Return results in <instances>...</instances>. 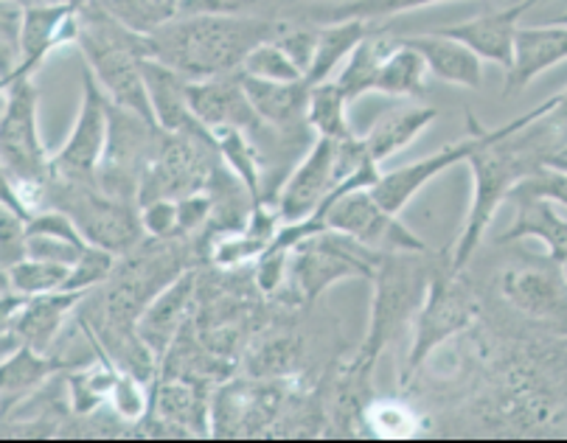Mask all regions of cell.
<instances>
[{"label":"cell","instance_id":"obj_41","mask_svg":"<svg viewBox=\"0 0 567 443\" xmlns=\"http://www.w3.org/2000/svg\"><path fill=\"white\" fill-rule=\"evenodd\" d=\"M118 267V256L104 247L87 245L85 253L79 256V261L73 264L71 278H68L65 289H76V292H93V289L104 287L113 276V270Z\"/></svg>","mask_w":567,"mask_h":443},{"label":"cell","instance_id":"obj_49","mask_svg":"<svg viewBox=\"0 0 567 443\" xmlns=\"http://www.w3.org/2000/svg\"><path fill=\"white\" fill-rule=\"evenodd\" d=\"M548 166H556V168H561V172H567V141H565V146L556 152V155L548 157Z\"/></svg>","mask_w":567,"mask_h":443},{"label":"cell","instance_id":"obj_26","mask_svg":"<svg viewBox=\"0 0 567 443\" xmlns=\"http://www.w3.org/2000/svg\"><path fill=\"white\" fill-rule=\"evenodd\" d=\"M408 45L419 51L427 62L430 76L441 79L447 84H458V87H470L477 91L483 82V65L481 56L472 49H466L464 42L453 40V37L441 34V31H427V34L404 37Z\"/></svg>","mask_w":567,"mask_h":443},{"label":"cell","instance_id":"obj_7","mask_svg":"<svg viewBox=\"0 0 567 443\" xmlns=\"http://www.w3.org/2000/svg\"><path fill=\"white\" fill-rule=\"evenodd\" d=\"M380 261V250H371L338 230H320L292 247L287 287H292V292L301 300L312 303L332 284L346 281V278H369L371 281Z\"/></svg>","mask_w":567,"mask_h":443},{"label":"cell","instance_id":"obj_23","mask_svg":"<svg viewBox=\"0 0 567 443\" xmlns=\"http://www.w3.org/2000/svg\"><path fill=\"white\" fill-rule=\"evenodd\" d=\"M144 79L146 91H150L152 110H155V121L161 124V130L177 132V135H206L208 130L199 124L192 104H188L186 76H181L175 68L146 56Z\"/></svg>","mask_w":567,"mask_h":443},{"label":"cell","instance_id":"obj_45","mask_svg":"<svg viewBox=\"0 0 567 443\" xmlns=\"http://www.w3.org/2000/svg\"><path fill=\"white\" fill-rule=\"evenodd\" d=\"M110 408H113L124 421L144 419L146 410L152 408V395H146L141 377H135V373L130 371H118L113 393H110Z\"/></svg>","mask_w":567,"mask_h":443},{"label":"cell","instance_id":"obj_44","mask_svg":"<svg viewBox=\"0 0 567 443\" xmlns=\"http://www.w3.org/2000/svg\"><path fill=\"white\" fill-rule=\"evenodd\" d=\"M29 256V228L25 219L9 205L0 208V270H9Z\"/></svg>","mask_w":567,"mask_h":443},{"label":"cell","instance_id":"obj_19","mask_svg":"<svg viewBox=\"0 0 567 443\" xmlns=\"http://www.w3.org/2000/svg\"><path fill=\"white\" fill-rule=\"evenodd\" d=\"M82 3H62V7H34L25 9L23 23V60H20L14 79L34 76V71L65 45H79L82 37V18H79ZM9 84V82H7Z\"/></svg>","mask_w":567,"mask_h":443},{"label":"cell","instance_id":"obj_1","mask_svg":"<svg viewBox=\"0 0 567 443\" xmlns=\"http://www.w3.org/2000/svg\"><path fill=\"white\" fill-rule=\"evenodd\" d=\"M556 96L548 102L537 104L528 113L517 115L508 124L486 130L477 124L481 144L470 155L472 177H475V192H472V208L466 214L464 230L453 247V267L464 270L475 250L481 247L483 236L492 228L497 208L508 203V194L514 192L523 177L537 172L543 163H548L550 155L565 146L567 132L550 119Z\"/></svg>","mask_w":567,"mask_h":443},{"label":"cell","instance_id":"obj_3","mask_svg":"<svg viewBox=\"0 0 567 443\" xmlns=\"http://www.w3.org/2000/svg\"><path fill=\"white\" fill-rule=\"evenodd\" d=\"M79 18H82V37L76 49L82 51L85 68L102 84L110 102L155 121L144 79V60L152 56L150 34H138L118 23L102 3H82Z\"/></svg>","mask_w":567,"mask_h":443},{"label":"cell","instance_id":"obj_21","mask_svg":"<svg viewBox=\"0 0 567 443\" xmlns=\"http://www.w3.org/2000/svg\"><path fill=\"white\" fill-rule=\"evenodd\" d=\"M194 298H197V272L186 270L157 295L141 315L138 337L155 353L157 362L164 360L169 348L177 342V334H181L183 323L192 312Z\"/></svg>","mask_w":567,"mask_h":443},{"label":"cell","instance_id":"obj_52","mask_svg":"<svg viewBox=\"0 0 567 443\" xmlns=\"http://www.w3.org/2000/svg\"><path fill=\"white\" fill-rule=\"evenodd\" d=\"M554 23H559V25H567V12H565V14H561V18H556V20H554Z\"/></svg>","mask_w":567,"mask_h":443},{"label":"cell","instance_id":"obj_43","mask_svg":"<svg viewBox=\"0 0 567 443\" xmlns=\"http://www.w3.org/2000/svg\"><path fill=\"white\" fill-rule=\"evenodd\" d=\"M290 264H292V247L272 241L256 261V284L265 295L281 292L290 284Z\"/></svg>","mask_w":567,"mask_h":443},{"label":"cell","instance_id":"obj_25","mask_svg":"<svg viewBox=\"0 0 567 443\" xmlns=\"http://www.w3.org/2000/svg\"><path fill=\"white\" fill-rule=\"evenodd\" d=\"M152 413L169 430L188 432V435L212 432V402H206L197 382L188 379H157L152 390Z\"/></svg>","mask_w":567,"mask_h":443},{"label":"cell","instance_id":"obj_34","mask_svg":"<svg viewBox=\"0 0 567 443\" xmlns=\"http://www.w3.org/2000/svg\"><path fill=\"white\" fill-rule=\"evenodd\" d=\"M349 96L343 93L338 79H327V82L312 84L307 119L315 135H318V138L334 141L354 138V130H351L349 124Z\"/></svg>","mask_w":567,"mask_h":443},{"label":"cell","instance_id":"obj_12","mask_svg":"<svg viewBox=\"0 0 567 443\" xmlns=\"http://www.w3.org/2000/svg\"><path fill=\"white\" fill-rule=\"evenodd\" d=\"M501 292L523 318L567 334V278L559 261L545 256L543 261L508 267Z\"/></svg>","mask_w":567,"mask_h":443},{"label":"cell","instance_id":"obj_39","mask_svg":"<svg viewBox=\"0 0 567 443\" xmlns=\"http://www.w3.org/2000/svg\"><path fill=\"white\" fill-rule=\"evenodd\" d=\"M298 7H301V0H183L181 14H261V18H284V14L296 12Z\"/></svg>","mask_w":567,"mask_h":443},{"label":"cell","instance_id":"obj_9","mask_svg":"<svg viewBox=\"0 0 567 443\" xmlns=\"http://www.w3.org/2000/svg\"><path fill=\"white\" fill-rule=\"evenodd\" d=\"M219 163L223 157H219L212 132L206 135L166 132L164 144L144 174L138 205H150L155 199H183L188 194L206 192Z\"/></svg>","mask_w":567,"mask_h":443},{"label":"cell","instance_id":"obj_22","mask_svg":"<svg viewBox=\"0 0 567 443\" xmlns=\"http://www.w3.org/2000/svg\"><path fill=\"white\" fill-rule=\"evenodd\" d=\"M525 9L519 3H506L501 9L483 12L477 18L466 20V23L450 25V29H439L441 34L453 37V40L464 42L466 49L475 51L481 60L495 62L503 71H508L514 62V37H517L519 18Z\"/></svg>","mask_w":567,"mask_h":443},{"label":"cell","instance_id":"obj_42","mask_svg":"<svg viewBox=\"0 0 567 443\" xmlns=\"http://www.w3.org/2000/svg\"><path fill=\"white\" fill-rule=\"evenodd\" d=\"M362 421L374 435L408 437L419 430V415L402 402H377L362 410Z\"/></svg>","mask_w":567,"mask_h":443},{"label":"cell","instance_id":"obj_15","mask_svg":"<svg viewBox=\"0 0 567 443\" xmlns=\"http://www.w3.org/2000/svg\"><path fill=\"white\" fill-rule=\"evenodd\" d=\"M91 292H76V289H62V292H49V295H31L25 298V303L14 312L12 320L0 323V337H3V346L0 353L9 357L18 348L29 346L40 353H49L54 340L60 337L62 326H65L68 315L82 306V300Z\"/></svg>","mask_w":567,"mask_h":443},{"label":"cell","instance_id":"obj_20","mask_svg":"<svg viewBox=\"0 0 567 443\" xmlns=\"http://www.w3.org/2000/svg\"><path fill=\"white\" fill-rule=\"evenodd\" d=\"M567 62V25H519L514 37V62L506 71L503 96H517L537 76Z\"/></svg>","mask_w":567,"mask_h":443},{"label":"cell","instance_id":"obj_28","mask_svg":"<svg viewBox=\"0 0 567 443\" xmlns=\"http://www.w3.org/2000/svg\"><path fill=\"white\" fill-rule=\"evenodd\" d=\"M396 42L399 37H393L391 31L380 29V25H377L371 34L362 37L360 45H357V49L349 54V60L343 62L338 76V84L343 87L349 102H357L360 96L374 91L382 65H385L388 54L396 49Z\"/></svg>","mask_w":567,"mask_h":443},{"label":"cell","instance_id":"obj_16","mask_svg":"<svg viewBox=\"0 0 567 443\" xmlns=\"http://www.w3.org/2000/svg\"><path fill=\"white\" fill-rule=\"evenodd\" d=\"M188 104H192L194 115L208 132L234 126V130H245L248 135H256L265 126L254 102H250L248 91H245L241 73H225V76L188 82Z\"/></svg>","mask_w":567,"mask_h":443},{"label":"cell","instance_id":"obj_50","mask_svg":"<svg viewBox=\"0 0 567 443\" xmlns=\"http://www.w3.org/2000/svg\"><path fill=\"white\" fill-rule=\"evenodd\" d=\"M514 3H519V7H523L525 12H528V9L537 7V3H545V0H514Z\"/></svg>","mask_w":567,"mask_h":443},{"label":"cell","instance_id":"obj_53","mask_svg":"<svg viewBox=\"0 0 567 443\" xmlns=\"http://www.w3.org/2000/svg\"><path fill=\"white\" fill-rule=\"evenodd\" d=\"M79 3H102V0H79Z\"/></svg>","mask_w":567,"mask_h":443},{"label":"cell","instance_id":"obj_27","mask_svg":"<svg viewBox=\"0 0 567 443\" xmlns=\"http://www.w3.org/2000/svg\"><path fill=\"white\" fill-rule=\"evenodd\" d=\"M435 119H439V110L435 107L388 110L385 115L377 119V124L371 126L369 135H362V141L369 146L371 157H374L377 163H382L388 161V157L396 155V152L408 150Z\"/></svg>","mask_w":567,"mask_h":443},{"label":"cell","instance_id":"obj_14","mask_svg":"<svg viewBox=\"0 0 567 443\" xmlns=\"http://www.w3.org/2000/svg\"><path fill=\"white\" fill-rule=\"evenodd\" d=\"M340 186H343V177L338 166V141L315 138L296 172L278 188L276 208L284 222L309 219L340 192Z\"/></svg>","mask_w":567,"mask_h":443},{"label":"cell","instance_id":"obj_36","mask_svg":"<svg viewBox=\"0 0 567 443\" xmlns=\"http://www.w3.org/2000/svg\"><path fill=\"white\" fill-rule=\"evenodd\" d=\"M73 267L68 264H54L43 261V258H23L14 267L3 270V281L12 289H18L20 295H49V292H62L68 287V278H71Z\"/></svg>","mask_w":567,"mask_h":443},{"label":"cell","instance_id":"obj_18","mask_svg":"<svg viewBox=\"0 0 567 443\" xmlns=\"http://www.w3.org/2000/svg\"><path fill=\"white\" fill-rule=\"evenodd\" d=\"M241 82H245V91H248L265 126H270L284 138H312L315 132L307 119L312 84L307 79H301V82H267V79L241 73Z\"/></svg>","mask_w":567,"mask_h":443},{"label":"cell","instance_id":"obj_6","mask_svg":"<svg viewBox=\"0 0 567 443\" xmlns=\"http://www.w3.org/2000/svg\"><path fill=\"white\" fill-rule=\"evenodd\" d=\"M477 309H481V303H477L475 289L464 278V270H455L453 256H447L435 270L433 281L427 287V298H424L422 309L413 320L416 331H413L408 365L402 371V384H408L422 371V365L435 348L444 346L450 337L470 329L472 320L477 318Z\"/></svg>","mask_w":567,"mask_h":443},{"label":"cell","instance_id":"obj_13","mask_svg":"<svg viewBox=\"0 0 567 443\" xmlns=\"http://www.w3.org/2000/svg\"><path fill=\"white\" fill-rule=\"evenodd\" d=\"M287 408L290 390L281 382H228L212 399V435H256L272 426Z\"/></svg>","mask_w":567,"mask_h":443},{"label":"cell","instance_id":"obj_24","mask_svg":"<svg viewBox=\"0 0 567 443\" xmlns=\"http://www.w3.org/2000/svg\"><path fill=\"white\" fill-rule=\"evenodd\" d=\"M508 203L514 205V222L512 228L501 236L503 245L519 239H537L543 241L548 256L554 261L565 264L567 261V219L559 216V210L554 208V203L537 194L519 192L514 188L508 194Z\"/></svg>","mask_w":567,"mask_h":443},{"label":"cell","instance_id":"obj_33","mask_svg":"<svg viewBox=\"0 0 567 443\" xmlns=\"http://www.w3.org/2000/svg\"><path fill=\"white\" fill-rule=\"evenodd\" d=\"M427 62L419 54L413 45L404 42V37H399L396 49L388 54L385 65H382L380 79H377V93H385V96L396 99H413L422 96L424 87H427Z\"/></svg>","mask_w":567,"mask_h":443},{"label":"cell","instance_id":"obj_17","mask_svg":"<svg viewBox=\"0 0 567 443\" xmlns=\"http://www.w3.org/2000/svg\"><path fill=\"white\" fill-rule=\"evenodd\" d=\"M466 119H470V135H466V138L444 146V150H439L435 155L424 157V161L408 163V166L393 168V172L382 174V181L371 188V192H374V197L380 199L382 208L391 210V214H399V210L411 203V199L416 197V194L422 192L430 181H435L441 172H447V168L470 161V155L475 152V146L481 144V132H477L475 115L470 113Z\"/></svg>","mask_w":567,"mask_h":443},{"label":"cell","instance_id":"obj_31","mask_svg":"<svg viewBox=\"0 0 567 443\" xmlns=\"http://www.w3.org/2000/svg\"><path fill=\"white\" fill-rule=\"evenodd\" d=\"M212 135L223 163L239 181V186H245L254 205L265 203V177H261V155L256 150V141L245 130H234V126L214 130Z\"/></svg>","mask_w":567,"mask_h":443},{"label":"cell","instance_id":"obj_32","mask_svg":"<svg viewBox=\"0 0 567 443\" xmlns=\"http://www.w3.org/2000/svg\"><path fill=\"white\" fill-rule=\"evenodd\" d=\"M435 3H447V0H346V3H301L296 12H303L307 18H312L315 23H334V20H382L393 18V14L413 12V9L422 7H435ZM514 3V0H506Z\"/></svg>","mask_w":567,"mask_h":443},{"label":"cell","instance_id":"obj_48","mask_svg":"<svg viewBox=\"0 0 567 443\" xmlns=\"http://www.w3.org/2000/svg\"><path fill=\"white\" fill-rule=\"evenodd\" d=\"M23 9H34V7H62V3H79V0H14Z\"/></svg>","mask_w":567,"mask_h":443},{"label":"cell","instance_id":"obj_10","mask_svg":"<svg viewBox=\"0 0 567 443\" xmlns=\"http://www.w3.org/2000/svg\"><path fill=\"white\" fill-rule=\"evenodd\" d=\"M110 135V99L91 71L82 73V104L65 146L51 157V177L62 183H96Z\"/></svg>","mask_w":567,"mask_h":443},{"label":"cell","instance_id":"obj_35","mask_svg":"<svg viewBox=\"0 0 567 443\" xmlns=\"http://www.w3.org/2000/svg\"><path fill=\"white\" fill-rule=\"evenodd\" d=\"M118 365L110 362V357H104L99 351V362L91 368H82V371L68 373L65 390H68V408H73V413L87 415L96 408L110 404V393H113V384L118 379Z\"/></svg>","mask_w":567,"mask_h":443},{"label":"cell","instance_id":"obj_54","mask_svg":"<svg viewBox=\"0 0 567 443\" xmlns=\"http://www.w3.org/2000/svg\"><path fill=\"white\" fill-rule=\"evenodd\" d=\"M561 267H565V278H567V261H565V264H561Z\"/></svg>","mask_w":567,"mask_h":443},{"label":"cell","instance_id":"obj_37","mask_svg":"<svg viewBox=\"0 0 567 443\" xmlns=\"http://www.w3.org/2000/svg\"><path fill=\"white\" fill-rule=\"evenodd\" d=\"M181 3L183 0H102V7L118 23L138 34H152L161 25L172 23L181 14Z\"/></svg>","mask_w":567,"mask_h":443},{"label":"cell","instance_id":"obj_11","mask_svg":"<svg viewBox=\"0 0 567 443\" xmlns=\"http://www.w3.org/2000/svg\"><path fill=\"white\" fill-rule=\"evenodd\" d=\"M315 214L327 222L329 230L351 236L371 250H430L419 236H413L402 222H396V214L382 208L371 188L340 194L338 199L327 203Z\"/></svg>","mask_w":567,"mask_h":443},{"label":"cell","instance_id":"obj_29","mask_svg":"<svg viewBox=\"0 0 567 443\" xmlns=\"http://www.w3.org/2000/svg\"><path fill=\"white\" fill-rule=\"evenodd\" d=\"M377 29L374 20H334V23H320V37H318V54H315L312 68L307 73L309 84L327 82L332 79L334 68L343 65L349 60L351 51L360 45V40L365 34Z\"/></svg>","mask_w":567,"mask_h":443},{"label":"cell","instance_id":"obj_47","mask_svg":"<svg viewBox=\"0 0 567 443\" xmlns=\"http://www.w3.org/2000/svg\"><path fill=\"white\" fill-rule=\"evenodd\" d=\"M514 188H519V192H528V194H537V197L550 199V203L561 205V208L567 210V172H561V168L543 163L537 172H532L528 177H523V181H519Z\"/></svg>","mask_w":567,"mask_h":443},{"label":"cell","instance_id":"obj_2","mask_svg":"<svg viewBox=\"0 0 567 443\" xmlns=\"http://www.w3.org/2000/svg\"><path fill=\"white\" fill-rule=\"evenodd\" d=\"M276 31L278 18L261 14H181L150 34L152 60L175 68L188 82L239 73L250 51Z\"/></svg>","mask_w":567,"mask_h":443},{"label":"cell","instance_id":"obj_38","mask_svg":"<svg viewBox=\"0 0 567 443\" xmlns=\"http://www.w3.org/2000/svg\"><path fill=\"white\" fill-rule=\"evenodd\" d=\"M25 9L14 0H0V84L12 82L23 60Z\"/></svg>","mask_w":567,"mask_h":443},{"label":"cell","instance_id":"obj_46","mask_svg":"<svg viewBox=\"0 0 567 443\" xmlns=\"http://www.w3.org/2000/svg\"><path fill=\"white\" fill-rule=\"evenodd\" d=\"M141 222L150 239H183L177 199H155L150 205H141Z\"/></svg>","mask_w":567,"mask_h":443},{"label":"cell","instance_id":"obj_30","mask_svg":"<svg viewBox=\"0 0 567 443\" xmlns=\"http://www.w3.org/2000/svg\"><path fill=\"white\" fill-rule=\"evenodd\" d=\"M60 371V362L23 346L14 353L3 357L0 365V393H3V413L9 415L14 402H23L25 395L34 393L40 384L49 382Z\"/></svg>","mask_w":567,"mask_h":443},{"label":"cell","instance_id":"obj_8","mask_svg":"<svg viewBox=\"0 0 567 443\" xmlns=\"http://www.w3.org/2000/svg\"><path fill=\"white\" fill-rule=\"evenodd\" d=\"M164 135L166 130L155 121L110 102V135L96 174L99 188L110 197L138 203L144 174L164 144Z\"/></svg>","mask_w":567,"mask_h":443},{"label":"cell","instance_id":"obj_5","mask_svg":"<svg viewBox=\"0 0 567 443\" xmlns=\"http://www.w3.org/2000/svg\"><path fill=\"white\" fill-rule=\"evenodd\" d=\"M45 208L68 210L87 245L104 247L115 256H130L138 250L146 236L141 205L110 197L99 188V183H62L51 177Z\"/></svg>","mask_w":567,"mask_h":443},{"label":"cell","instance_id":"obj_51","mask_svg":"<svg viewBox=\"0 0 567 443\" xmlns=\"http://www.w3.org/2000/svg\"><path fill=\"white\" fill-rule=\"evenodd\" d=\"M301 3H346V0H301Z\"/></svg>","mask_w":567,"mask_h":443},{"label":"cell","instance_id":"obj_40","mask_svg":"<svg viewBox=\"0 0 567 443\" xmlns=\"http://www.w3.org/2000/svg\"><path fill=\"white\" fill-rule=\"evenodd\" d=\"M241 73L256 79H267V82H301L303 71L290 60V54L278 45L276 40L261 42L259 49H254L241 65Z\"/></svg>","mask_w":567,"mask_h":443},{"label":"cell","instance_id":"obj_4","mask_svg":"<svg viewBox=\"0 0 567 443\" xmlns=\"http://www.w3.org/2000/svg\"><path fill=\"white\" fill-rule=\"evenodd\" d=\"M450 253L433 250H391L382 253V261L377 267L374 278V303H371V320L365 340L357 348V360L374 368L380 353L391 346L393 337L404 326L416 320L427 287L433 281L435 270Z\"/></svg>","mask_w":567,"mask_h":443}]
</instances>
